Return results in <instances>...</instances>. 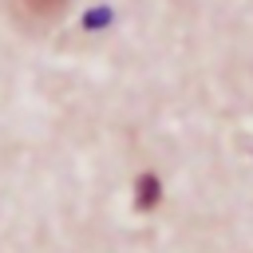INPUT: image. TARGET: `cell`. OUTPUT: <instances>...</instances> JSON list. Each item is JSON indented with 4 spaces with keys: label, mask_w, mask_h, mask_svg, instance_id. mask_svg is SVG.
I'll return each mask as SVG.
<instances>
[{
    "label": "cell",
    "mask_w": 253,
    "mask_h": 253,
    "mask_svg": "<svg viewBox=\"0 0 253 253\" xmlns=\"http://www.w3.org/2000/svg\"><path fill=\"white\" fill-rule=\"evenodd\" d=\"M63 8H67V0H16V12H20L24 20H36V24L55 20Z\"/></svg>",
    "instance_id": "obj_1"
},
{
    "label": "cell",
    "mask_w": 253,
    "mask_h": 253,
    "mask_svg": "<svg viewBox=\"0 0 253 253\" xmlns=\"http://www.w3.org/2000/svg\"><path fill=\"white\" fill-rule=\"evenodd\" d=\"M158 198H162V182H158L154 174H142V178H138L134 206H138V210H154V206H158Z\"/></svg>",
    "instance_id": "obj_2"
},
{
    "label": "cell",
    "mask_w": 253,
    "mask_h": 253,
    "mask_svg": "<svg viewBox=\"0 0 253 253\" xmlns=\"http://www.w3.org/2000/svg\"><path fill=\"white\" fill-rule=\"evenodd\" d=\"M107 20H111V8H99V12H87V16H83L87 28H103Z\"/></svg>",
    "instance_id": "obj_3"
}]
</instances>
